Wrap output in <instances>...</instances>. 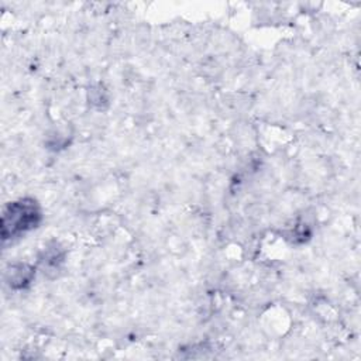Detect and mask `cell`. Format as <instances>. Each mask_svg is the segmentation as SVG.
<instances>
[{"mask_svg":"<svg viewBox=\"0 0 361 361\" xmlns=\"http://www.w3.org/2000/svg\"><path fill=\"white\" fill-rule=\"evenodd\" d=\"M41 221V210L34 199H20L8 203L1 217V235L4 240L30 231Z\"/></svg>","mask_w":361,"mask_h":361,"instance_id":"6da1fadb","label":"cell"}]
</instances>
